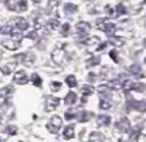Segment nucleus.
Wrapping results in <instances>:
<instances>
[{
    "instance_id": "obj_1",
    "label": "nucleus",
    "mask_w": 146,
    "mask_h": 142,
    "mask_svg": "<svg viewBox=\"0 0 146 142\" xmlns=\"http://www.w3.org/2000/svg\"><path fill=\"white\" fill-rule=\"evenodd\" d=\"M62 125H63L62 118L59 117V115H54V117H51V119L48 122V124H46V129H48L50 133H53V135H56V133L60 131Z\"/></svg>"
},
{
    "instance_id": "obj_2",
    "label": "nucleus",
    "mask_w": 146,
    "mask_h": 142,
    "mask_svg": "<svg viewBox=\"0 0 146 142\" xmlns=\"http://www.w3.org/2000/svg\"><path fill=\"white\" fill-rule=\"evenodd\" d=\"M27 0H17V1H13V0H8L7 1V8L10 10H14V12H25L27 10Z\"/></svg>"
},
{
    "instance_id": "obj_3",
    "label": "nucleus",
    "mask_w": 146,
    "mask_h": 142,
    "mask_svg": "<svg viewBox=\"0 0 146 142\" xmlns=\"http://www.w3.org/2000/svg\"><path fill=\"white\" fill-rule=\"evenodd\" d=\"M1 45L3 48L8 49V50H17L18 48L21 46V40H17L14 37H10V38H3L1 40Z\"/></svg>"
},
{
    "instance_id": "obj_4",
    "label": "nucleus",
    "mask_w": 146,
    "mask_h": 142,
    "mask_svg": "<svg viewBox=\"0 0 146 142\" xmlns=\"http://www.w3.org/2000/svg\"><path fill=\"white\" fill-rule=\"evenodd\" d=\"M9 24L15 27L18 31H26L28 28V26H30L27 20L23 19V18H19V17H15V18H13V19H10Z\"/></svg>"
},
{
    "instance_id": "obj_5",
    "label": "nucleus",
    "mask_w": 146,
    "mask_h": 142,
    "mask_svg": "<svg viewBox=\"0 0 146 142\" xmlns=\"http://www.w3.org/2000/svg\"><path fill=\"white\" fill-rule=\"evenodd\" d=\"M59 102H60V100L58 99V97L55 96H49L46 97V104H45V110L46 112H51V110H55L56 108L59 106Z\"/></svg>"
},
{
    "instance_id": "obj_6",
    "label": "nucleus",
    "mask_w": 146,
    "mask_h": 142,
    "mask_svg": "<svg viewBox=\"0 0 146 142\" xmlns=\"http://www.w3.org/2000/svg\"><path fill=\"white\" fill-rule=\"evenodd\" d=\"M127 108H128V109L140 110V112H145V110H146V100H145V101L128 100V101H127Z\"/></svg>"
},
{
    "instance_id": "obj_7",
    "label": "nucleus",
    "mask_w": 146,
    "mask_h": 142,
    "mask_svg": "<svg viewBox=\"0 0 146 142\" xmlns=\"http://www.w3.org/2000/svg\"><path fill=\"white\" fill-rule=\"evenodd\" d=\"M13 82L17 85H26L28 82V76L25 71H18L13 76Z\"/></svg>"
},
{
    "instance_id": "obj_8",
    "label": "nucleus",
    "mask_w": 146,
    "mask_h": 142,
    "mask_svg": "<svg viewBox=\"0 0 146 142\" xmlns=\"http://www.w3.org/2000/svg\"><path fill=\"white\" fill-rule=\"evenodd\" d=\"M76 28H77V32H78V36H80V37H86V36H87V32L91 28V26L88 24L87 22H78L77 26H76Z\"/></svg>"
},
{
    "instance_id": "obj_9",
    "label": "nucleus",
    "mask_w": 146,
    "mask_h": 142,
    "mask_svg": "<svg viewBox=\"0 0 146 142\" xmlns=\"http://www.w3.org/2000/svg\"><path fill=\"white\" fill-rule=\"evenodd\" d=\"M115 128L118 131H121V132H128L131 129V123H129V120L127 118H122L115 123Z\"/></svg>"
},
{
    "instance_id": "obj_10",
    "label": "nucleus",
    "mask_w": 146,
    "mask_h": 142,
    "mask_svg": "<svg viewBox=\"0 0 146 142\" xmlns=\"http://www.w3.org/2000/svg\"><path fill=\"white\" fill-rule=\"evenodd\" d=\"M115 28H117V27H115V24H114V23L105 22V20H104V24L100 26V30H103L108 36H111V33L115 31Z\"/></svg>"
},
{
    "instance_id": "obj_11",
    "label": "nucleus",
    "mask_w": 146,
    "mask_h": 142,
    "mask_svg": "<svg viewBox=\"0 0 146 142\" xmlns=\"http://www.w3.org/2000/svg\"><path fill=\"white\" fill-rule=\"evenodd\" d=\"M92 117H94V113L87 112V110H82V112H81L80 114H78L77 119H78V122L85 123V122H88V120H90Z\"/></svg>"
},
{
    "instance_id": "obj_12",
    "label": "nucleus",
    "mask_w": 146,
    "mask_h": 142,
    "mask_svg": "<svg viewBox=\"0 0 146 142\" xmlns=\"http://www.w3.org/2000/svg\"><path fill=\"white\" fill-rule=\"evenodd\" d=\"M63 136L66 140H71V138L74 137V125L73 124H69L64 128V132H63Z\"/></svg>"
},
{
    "instance_id": "obj_13",
    "label": "nucleus",
    "mask_w": 146,
    "mask_h": 142,
    "mask_svg": "<svg viewBox=\"0 0 146 142\" xmlns=\"http://www.w3.org/2000/svg\"><path fill=\"white\" fill-rule=\"evenodd\" d=\"M111 119L109 115H105V114H101L98 117V124L99 125H103V127H108L109 124H110Z\"/></svg>"
},
{
    "instance_id": "obj_14",
    "label": "nucleus",
    "mask_w": 146,
    "mask_h": 142,
    "mask_svg": "<svg viewBox=\"0 0 146 142\" xmlns=\"http://www.w3.org/2000/svg\"><path fill=\"white\" fill-rule=\"evenodd\" d=\"M15 67H17V63L15 61H12V63H8V64H4V65L1 67V72L4 74H10L15 69Z\"/></svg>"
},
{
    "instance_id": "obj_15",
    "label": "nucleus",
    "mask_w": 146,
    "mask_h": 142,
    "mask_svg": "<svg viewBox=\"0 0 146 142\" xmlns=\"http://www.w3.org/2000/svg\"><path fill=\"white\" fill-rule=\"evenodd\" d=\"M13 87H10V86H7V87H3L1 90H0V96H1V99L3 100H7V99H9V96L13 94Z\"/></svg>"
},
{
    "instance_id": "obj_16",
    "label": "nucleus",
    "mask_w": 146,
    "mask_h": 142,
    "mask_svg": "<svg viewBox=\"0 0 146 142\" xmlns=\"http://www.w3.org/2000/svg\"><path fill=\"white\" fill-rule=\"evenodd\" d=\"M77 10H78V8H77V5L76 4H71V3L64 4V12H66V14H68V15L74 14Z\"/></svg>"
},
{
    "instance_id": "obj_17",
    "label": "nucleus",
    "mask_w": 146,
    "mask_h": 142,
    "mask_svg": "<svg viewBox=\"0 0 146 142\" xmlns=\"http://www.w3.org/2000/svg\"><path fill=\"white\" fill-rule=\"evenodd\" d=\"M76 101H77V95H76V92H68L64 102H66L67 105H74Z\"/></svg>"
},
{
    "instance_id": "obj_18",
    "label": "nucleus",
    "mask_w": 146,
    "mask_h": 142,
    "mask_svg": "<svg viewBox=\"0 0 146 142\" xmlns=\"http://www.w3.org/2000/svg\"><path fill=\"white\" fill-rule=\"evenodd\" d=\"M77 117H78V113L74 108H71V109H68L66 113H64V118H66V120H72Z\"/></svg>"
},
{
    "instance_id": "obj_19",
    "label": "nucleus",
    "mask_w": 146,
    "mask_h": 142,
    "mask_svg": "<svg viewBox=\"0 0 146 142\" xmlns=\"http://www.w3.org/2000/svg\"><path fill=\"white\" fill-rule=\"evenodd\" d=\"M111 106V102L110 100H106L104 95H101V99H100V109L103 110H109Z\"/></svg>"
},
{
    "instance_id": "obj_20",
    "label": "nucleus",
    "mask_w": 146,
    "mask_h": 142,
    "mask_svg": "<svg viewBox=\"0 0 146 142\" xmlns=\"http://www.w3.org/2000/svg\"><path fill=\"white\" fill-rule=\"evenodd\" d=\"M94 91H95V89H94V86H91V85H83V86L81 87V92H82V95H85V96H90Z\"/></svg>"
},
{
    "instance_id": "obj_21",
    "label": "nucleus",
    "mask_w": 146,
    "mask_h": 142,
    "mask_svg": "<svg viewBox=\"0 0 146 142\" xmlns=\"http://www.w3.org/2000/svg\"><path fill=\"white\" fill-rule=\"evenodd\" d=\"M129 71L133 73V76H136L137 78H140V77H142V69H141V65H139V64H133V65L129 68Z\"/></svg>"
},
{
    "instance_id": "obj_22",
    "label": "nucleus",
    "mask_w": 146,
    "mask_h": 142,
    "mask_svg": "<svg viewBox=\"0 0 146 142\" xmlns=\"http://www.w3.org/2000/svg\"><path fill=\"white\" fill-rule=\"evenodd\" d=\"M31 82H32L33 86H36V87H41V85H42V79H41V77L38 76L37 73H33L32 76H31Z\"/></svg>"
},
{
    "instance_id": "obj_23",
    "label": "nucleus",
    "mask_w": 146,
    "mask_h": 142,
    "mask_svg": "<svg viewBox=\"0 0 146 142\" xmlns=\"http://www.w3.org/2000/svg\"><path fill=\"white\" fill-rule=\"evenodd\" d=\"M90 141H105V136L100 132H91Z\"/></svg>"
},
{
    "instance_id": "obj_24",
    "label": "nucleus",
    "mask_w": 146,
    "mask_h": 142,
    "mask_svg": "<svg viewBox=\"0 0 146 142\" xmlns=\"http://www.w3.org/2000/svg\"><path fill=\"white\" fill-rule=\"evenodd\" d=\"M109 41H110V42H113L115 46H123L124 45V40L122 37H118V36H113V37L110 36Z\"/></svg>"
},
{
    "instance_id": "obj_25",
    "label": "nucleus",
    "mask_w": 146,
    "mask_h": 142,
    "mask_svg": "<svg viewBox=\"0 0 146 142\" xmlns=\"http://www.w3.org/2000/svg\"><path fill=\"white\" fill-rule=\"evenodd\" d=\"M110 89H114V90H117V89H122L123 87V83H122V81L121 79H113V81H110L109 82V85H108Z\"/></svg>"
},
{
    "instance_id": "obj_26",
    "label": "nucleus",
    "mask_w": 146,
    "mask_h": 142,
    "mask_svg": "<svg viewBox=\"0 0 146 142\" xmlns=\"http://www.w3.org/2000/svg\"><path fill=\"white\" fill-rule=\"evenodd\" d=\"M100 42V38L99 37H88V38H85L82 40V44L83 45H94V44H99Z\"/></svg>"
},
{
    "instance_id": "obj_27",
    "label": "nucleus",
    "mask_w": 146,
    "mask_h": 142,
    "mask_svg": "<svg viewBox=\"0 0 146 142\" xmlns=\"http://www.w3.org/2000/svg\"><path fill=\"white\" fill-rule=\"evenodd\" d=\"M35 55H33L32 53L31 54H26L25 55V60H23V63L27 64L28 67H31V64H33V61H35Z\"/></svg>"
},
{
    "instance_id": "obj_28",
    "label": "nucleus",
    "mask_w": 146,
    "mask_h": 142,
    "mask_svg": "<svg viewBox=\"0 0 146 142\" xmlns=\"http://www.w3.org/2000/svg\"><path fill=\"white\" fill-rule=\"evenodd\" d=\"M50 90H51V92L60 91V90H62V82H56V81L51 82V83H50Z\"/></svg>"
},
{
    "instance_id": "obj_29",
    "label": "nucleus",
    "mask_w": 146,
    "mask_h": 142,
    "mask_svg": "<svg viewBox=\"0 0 146 142\" xmlns=\"http://www.w3.org/2000/svg\"><path fill=\"white\" fill-rule=\"evenodd\" d=\"M100 64V58L99 56H94V58L88 59L87 60V67H95Z\"/></svg>"
},
{
    "instance_id": "obj_30",
    "label": "nucleus",
    "mask_w": 146,
    "mask_h": 142,
    "mask_svg": "<svg viewBox=\"0 0 146 142\" xmlns=\"http://www.w3.org/2000/svg\"><path fill=\"white\" fill-rule=\"evenodd\" d=\"M66 82H67V85H68L69 87H76L77 86V79H76L74 76H68L66 78Z\"/></svg>"
},
{
    "instance_id": "obj_31",
    "label": "nucleus",
    "mask_w": 146,
    "mask_h": 142,
    "mask_svg": "<svg viewBox=\"0 0 146 142\" xmlns=\"http://www.w3.org/2000/svg\"><path fill=\"white\" fill-rule=\"evenodd\" d=\"M132 90H133V91L142 92V91H145V90H146V87H145L144 83H140V82H137V83H133V85H132Z\"/></svg>"
},
{
    "instance_id": "obj_32",
    "label": "nucleus",
    "mask_w": 146,
    "mask_h": 142,
    "mask_svg": "<svg viewBox=\"0 0 146 142\" xmlns=\"http://www.w3.org/2000/svg\"><path fill=\"white\" fill-rule=\"evenodd\" d=\"M48 24H49V27H50L51 30H58V28L60 27V23H59L58 19H50L48 22Z\"/></svg>"
},
{
    "instance_id": "obj_33",
    "label": "nucleus",
    "mask_w": 146,
    "mask_h": 142,
    "mask_svg": "<svg viewBox=\"0 0 146 142\" xmlns=\"http://www.w3.org/2000/svg\"><path fill=\"white\" fill-rule=\"evenodd\" d=\"M140 132H141V128H140V127L135 128L133 132H131V137H129V140H131V141H136L137 138H139V136H140Z\"/></svg>"
},
{
    "instance_id": "obj_34",
    "label": "nucleus",
    "mask_w": 146,
    "mask_h": 142,
    "mask_svg": "<svg viewBox=\"0 0 146 142\" xmlns=\"http://www.w3.org/2000/svg\"><path fill=\"white\" fill-rule=\"evenodd\" d=\"M17 127L15 125H8L7 128H5V132L8 133V135H10V136H14V135H17Z\"/></svg>"
},
{
    "instance_id": "obj_35",
    "label": "nucleus",
    "mask_w": 146,
    "mask_h": 142,
    "mask_svg": "<svg viewBox=\"0 0 146 142\" xmlns=\"http://www.w3.org/2000/svg\"><path fill=\"white\" fill-rule=\"evenodd\" d=\"M115 9H117V13H118L119 15H123V14H126L127 13V9H126V7H124L123 4H118Z\"/></svg>"
},
{
    "instance_id": "obj_36",
    "label": "nucleus",
    "mask_w": 146,
    "mask_h": 142,
    "mask_svg": "<svg viewBox=\"0 0 146 142\" xmlns=\"http://www.w3.org/2000/svg\"><path fill=\"white\" fill-rule=\"evenodd\" d=\"M69 30H71L69 23H64V24H62V35L63 36H68V31Z\"/></svg>"
},
{
    "instance_id": "obj_37",
    "label": "nucleus",
    "mask_w": 146,
    "mask_h": 142,
    "mask_svg": "<svg viewBox=\"0 0 146 142\" xmlns=\"http://www.w3.org/2000/svg\"><path fill=\"white\" fill-rule=\"evenodd\" d=\"M26 37H27V38H31V40H35V38H37V32H36V31L28 32L27 35H26Z\"/></svg>"
},
{
    "instance_id": "obj_38",
    "label": "nucleus",
    "mask_w": 146,
    "mask_h": 142,
    "mask_svg": "<svg viewBox=\"0 0 146 142\" xmlns=\"http://www.w3.org/2000/svg\"><path fill=\"white\" fill-rule=\"evenodd\" d=\"M109 56H110L114 61H118V58H117V51L115 50H111L110 53H109Z\"/></svg>"
},
{
    "instance_id": "obj_39",
    "label": "nucleus",
    "mask_w": 146,
    "mask_h": 142,
    "mask_svg": "<svg viewBox=\"0 0 146 142\" xmlns=\"http://www.w3.org/2000/svg\"><path fill=\"white\" fill-rule=\"evenodd\" d=\"M105 12L108 13L109 15H113L114 10H113V8H111V7H109V5H108V7H105Z\"/></svg>"
},
{
    "instance_id": "obj_40",
    "label": "nucleus",
    "mask_w": 146,
    "mask_h": 142,
    "mask_svg": "<svg viewBox=\"0 0 146 142\" xmlns=\"http://www.w3.org/2000/svg\"><path fill=\"white\" fill-rule=\"evenodd\" d=\"M106 45H108V42H103V44H100V46H99V48H98V51L104 50V49L106 48Z\"/></svg>"
},
{
    "instance_id": "obj_41",
    "label": "nucleus",
    "mask_w": 146,
    "mask_h": 142,
    "mask_svg": "<svg viewBox=\"0 0 146 142\" xmlns=\"http://www.w3.org/2000/svg\"><path fill=\"white\" fill-rule=\"evenodd\" d=\"M95 79H96V77H95V74H94V73H90V74H88V81H95Z\"/></svg>"
},
{
    "instance_id": "obj_42",
    "label": "nucleus",
    "mask_w": 146,
    "mask_h": 142,
    "mask_svg": "<svg viewBox=\"0 0 146 142\" xmlns=\"http://www.w3.org/2000/svg\"><path fill=\"white\" fill-rule=\"evenodd\" d=\"M33 1H35V3H40L41 0H33Z\"/></svg>"
},
{
    "instance_id": "obj_43",
    "label": "nucleus",
    "mask_w": 146,
    "mask_h": 142,
    "mask_svg": "<svg viewBox=\"0 0 146 142\" xmlns=\"http://www.w3.org/2000/svg\"><path fill=\"white\" fill-rule=\"evenodd\" d=\"M144 45H145V48H146V38L144 40Z\"/></svg>"
},
{
    "instance_id": "obj_44",
    "label": "nucleus",
    "mask_w": 146,
    "mask_h": 142,
    "mask_svg": "<svg viewBox=\"0 0 146 142\" xmlns=\"http://www.w3.org/2000/svg\"><path fill=\"white\" fill-rule=\"evenodd\" d=\"M145 63H146V58H145Z\"/></svg>"
},
{
    "instance_id": "obj_45",
    "label": "nucleus",
    "mask_w": 146,
    "mask_h": 142,
    "mask_svg": "<svg viewBox=\"0 0 146 142\" xmlns=\"http://www.w3.org/2000/svg\"><path fill=\"white\" fill-rule=\"evenodd\" d=\"M145 1H146V0H145Z\"/></svg>"
}]
</instances>
